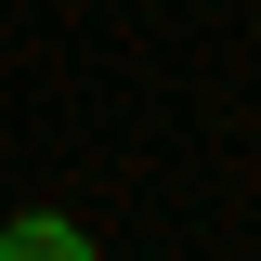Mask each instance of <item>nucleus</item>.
Returning a JSON list of instances; mask_svg holds the SVG:
<instances>
[{"label":"nucleus","mask_w":261,"mask_h":261,"mask_svg":"<svg viewBox=\"0 0 261 261\" xmlns=\"http://www.w3.org/2000/svg\"><path fill=\"white\" fill-rule=\"evenodd\" d=\"M0 261H92V248H79V222H13Z\"/></svg>","instance_id":"nucleus-1"}]
</instances>
